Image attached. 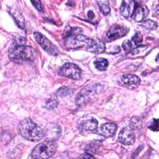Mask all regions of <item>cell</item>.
I'll use <instances>...</instances> for the list:
<instances>
[{
	"mask_svg": "<svg viewBox=\"0 0 159 159\" xmlns=\"http://www.w3.org/2000/svg\"><path fill=\"white\" fill-rule=\"evenodd\" d=\"M17 131L24 139L31 142H38L45 135L43 130L29 118H26L19 122Z\"/></svg>",
	"mask_w": 159,
	"mask_h": 159,
	"instance_id": "cell-1",
	"label": "cell"
},
{
	"mask_svg": "<svg viewBox=\"0 0 159 159\" xmlns=\"http://www.w3.org/2000/svg\"><path fill=\"white\" fill-rule=\"evenodd\" d=\"M9 58L15 63L22 64L34 61L36 58V53L30 46L13 45V47L9 49Z\"/></svg>",
	"mask_w": 159,
	"mask_h": 159,
	"instance_id": "cell-2",
	"label": "cell"
},
{
	"mask_svg": "<svg viewBox=\"0 0 159 159\" xmlns=\"http://www.w3.org/2000/svg\"><path fill=\"white\" fill-rule=\"evenodd\" d=\"M92 40V39L82 35L81 29L79 28H70L65 35V44L71 49L82 47H85L86 49Z\"/></svg>",
	"mask_w": 159,
	"mask_h": 159,
	"instance_id": "cell-3",
	"label": "cell"
},
{
	"mask_svg": "<svg viewBox=\"0 0 159 159\" xmlns=\"http://www.w3.org/2000/svg\"><path fill=\"white\" fill-rule=\"evenodd\" d=\"M102 86L99 84H93L83 88L76 98V104L78 106H82L89 102L95 96L101 93Z\"/></svg>",
	"mask_w": 159,
	"mask_h": 159,
	"instance_id": "cell-4",
	"label": "cell"
},
{
	"mask_svg": "<svg viewBox=\"0 0 159 159\" xmlns=\"http://www.w3.org/2000/svg\"><path fill=\"white\" fill-rule=\"evenodd\" d=\"M57 144L53 141H45L38 144L31 152L33 158H49L55 153Z\"/></svg>",
	"mask_w": 159,
	"mask_h": 159,
	"instance_id": "cell-5",
	"label": "cell"
},
{
	"mask_svg": "<svg viewBox=\"0 0 159 159\" xmlns=\"http://www.w3.org/2000/svg\"><path fill=\"white\" fill-rule=\"evenodd\" d=\"M58 74L62 76L78 80L81 78V70L74 63H66L59 68Z\"/></svg>",
	"mask_w": 159,
	"mask_h": 159,
	"instance_id": "cell-6",
	"label": "cell"
},
{
	"mask_svg": "<svg viewBox=\"0 0 159 159\" xmlns=\"http://www.w3.org/2000/svg\"><path fill=\"white\" fill-rule=\"evenodd\" d=\"M34 37L37 42L48 53L52 55H57L58 54V50L57 47L42 34L35 32L34 33Z\"/></svg>",
	"mask_w": 159,
	"mask_h": 159,
	"instance_id": "cell-7",
	"label": "cell"
},
{
	"mask_svg": "<svg viewBox=\"0 0 159 159\" xmlns=\"http://www.w3.org/2000/svg\"><path fill=\"white\" fill-rule=\"evenodd\" d=\"M140 79L133 74H125L120 76L117 80L119 85L129 89L137 88L140 84Z\"/></svg>",
	"mask_w": 159,
	"mask_h": 159,
	"instance_id": "cell-8",
	"label": "cell"
},
{
	"mask_svg": "<svg viewBox=\"0 0 159 159\" xmlns=\"http://www.w3.org/2000/svg\"><path fill=\"white\" fill-rule=\"evenodd\" d=\"M127 33V29L125 27L119 25H114L108 30L106 35L105 39L106 42H111L125 36Z\"/></svg>",
	"mask_w": 159,
	"mask_h": 159,
	"instance_id": "cell-9",
	"label": "cell"
},
{
	"mask_svg": "<svg viewBox=\"0 0 159 159\" xmlns=\"http://www.w3.org/2000/svg\"><path fill=\"white\" fill-rule=\"evenodd\" d=\"M118 141L125 145H132L135 142V135L133 130L130 128H123L118 135Z\"/></svg>",
	"mask_w": 159,
	"mask_h": 159,
	"instance_id": "cell-10",
	"label": "cell"
},
{
	"mask_svg": "<svg viewBox=\"0 0 159 159\" xmlns=\"http://www.w3.org/2000/svg\"><path fill=\"white\" fill-rule=\"evenodd\" d=\"M117 129V124L110 122L102 124L99 129H96L97 130L95 132L105 137H111L116 134Z\"/></svg>",
	"mask_w": 159,
	"mask_h": 159,
	"instance_id": "cell-11",
	"label": "cell"
},
{
	"mask_svg": "<svg viewBox=\"0 0 159 159\" xmlns=\"http://www.w3.org/2000/svg\"><path fill=\"white\" fill-rule=\"evenodd\" d=\"M148 13L149 11L145 5L140 6L137 5H134L132 16L135 21L140 22L143 21L146 18Z\"/></svg>",
	"mask_w": 159,
	"mask_h": 159,
	"instance_id": "cell-12",
	"label": "cell"
},
{
	"mask_svg": "<svg viewBox=\"0 0 159 159\" xmlns=\"http://www.w3.org/2000/svg\"><path fill=\"white\" fill-rule=\"evenodd\" d=\"M98 122L93 117L83 120L79 125V129L83 131H93L98 129Z\"/></svg>",
	"mask_w": 159,
	"mask_h": 159,
	"instance_id": "cell-13",
	"label": "cell"
},
{
	"mask_svg": "<svg viewBox=\"0 0 159 159\" xmlns=\"http://www.w3.org/2000/svg\"><path fill=\"white\" fill-rule=\"evenodd\" d=\"M105 48L106 45L102 40L100 39H93L90 45L86 48V50L90 52L98 54L104 52Z\"/></svg>",
	"mask_w": 159,
	"mask_h": 159,
	"instance_id": "cell-14",
	"label": "cell"
},
{
	"mask_svg": "<svg viewBox=\"0 0 159 159\" xmlns=\"http://www.w3.org/2000/svg\"><path fill=\"white\" fill-rule=\"evenodd\" d=\"M10 12L17 26L21 29H24L25 28V19L20 11L16 7H12L10 9Z\"/></svg>",
	"mask_w": 159,
	"mask_h": 159,
	"instance_id": "cell-15",
	"label": "cell"
},
{
	"mask_svg": "<svg viewBox=\"0 0 159 159\" xmlns=\"http://www.w3.org/2000/svg\"><path fill=\"white\" fill-rule=\"evenodd\" d=\"M134 3L132 1H123L120 7V13L124 17H128L130 14L132 5Z\"/></svg>",
	"mask_w": 159,
	"mask_h": 159,
	"instance_id": "cell-16",
	"label": "cell"
},
{
	"mask_svg": "<svg viewBox=\"0 0 159 159\" xmlns=\"http://www.w3.org/2000/svg\"><path fill=\"white\" fill-rule=\"evenodd\" d=\"M58 103L59 101L57 95L53 94L45 100V107L48 110H53L58 107Z\"/></svg>",
	"mask_w": 159,
	"mask_h": 159,
	"instance_id": "cell-17",
	"label": "cell"
},
{
	"mask_svg": "<svg viewBox=\"0 0 159 159\" xmlns=\"http://www.w3.org/2000/svg\"><path fill=\"white\" fill-rule=\"evenodd\" d=\"M94 65L96 69L99 71H105L109 65L108 61L104 58H98L94 61Z\"/></svg>",
	"mask_w": 159,
	"mask_h": 159,
	"instance_id": "cell-18",
	"label": "cell"
},
{
	"mask_svg": "<svg viewBox=\"0 0 159 159\" xmlns=\"http://www.w3.org/2000/svg\"><path fill=\"white\" fill-rule=\"evenodd\" d=\"M142 122L141 119L138 116H133L129 122V127L132 130H140L142 128Z\"/></svg>",
	"mask_w": 159,
	"mask_h": 159,
	"instance_id": "cell-19",
	"label": "cell"
},
{
	"mask_svg": "<svg viewBox=\"0 0 159 159\" xmlns=\"http://www.w3.org/2000/svg\"><path fill=\"white\" fill-rule=\"evenodd\" d=\"M101 12L105 16L108 15L111 12L109 2L108 1H97Z\"/></svg>",
	"mask_w": 159,
	"mask_h": 159,
	"instance_id": "cell-20",
	"label": "cell"
},
{
	"mask_svg": "<svg viewBox=\"0 0 159 159\" xmlns=\"http://www.w3.org/2000/svg\"><path fill=\"white\" fill-rule=\"evenodd\" d=\"M141 25L147 30H155L157 28L158 24L155 21H153L151 19H147V20H144L142 22Z\"/></svg>",
	"mask_w": 159,
	"mask_h": 159,
	"instance_id": "cell-21",
	"label": "cell"
},
{
	"mask_svg": "<svg viewBox=\"0 0 159 159\" xmlns=\"http://www.w3.org/2000/svg\"><path fill=\"white\" fill-rule=\"evenodd\" d=\"M148 48V47L147 45H137L136 47H135L134 48H133L130 51V53L132 55H137V54L142 53L143 52L146 50Z\"/></svg>",
	"mask_w": 159,
	"mask_h": 159,
	"instance_id": "cell-22",
	"label": "cell"
},
{
	"mask_svg": "<svg viewBox=\"0 0 159 159\" xmlns=\"http://www.w3.org/2000/svg\"><path fill=\"white\" fill-rule=\"evenodd\" d=\"M25 39L19 35H16L14 38V44L13 45H24L25 43Z\"/></svg>",
	"mask_w": 159,
	"mask_h": 159,
	"instance_id": "cell-23",
	"label": "cell"
},
{
	"mask_svg": "<svg viewBox=\"0 0 159 159\" xmlns=\"http://www.w3.org/2000/svg\"><path fill=\"white\" fill-rule=\"evenodd\" d=\"M132 40L135 45H138L142 42L143 36L140 32H136L134 36L132 37Z\"/></svg>",
	"mask_w": 159,
	"mask_h": 159,
	"instance_id": "cell-24",
	"label": "cell"
},
{
	"mask_svg": "<svg viewBox=\"0 0 159 159\" xmlns=\"http://www.w3.org/2000/svg\"><path fill=\"white\" fill-rule=\"evenodd\" d=\"M71 89L66 87V86H63L60 88L58 91H57V94L60 96H65L67 95H69L71 94Z\"/></svg>",
	"mask_w": 159,
	"mask_h": 159,
	"instance_id": "cell-25",
	"label": "cell"
},
{
	"mask_svg": "<svg viewBox=\"0 0 159 159\" xmlns=\"http://www.w3.org/2000/svg\"><path fill=\"white\" fill-rule=\"evenodd\" d=\"M148 127L153 130V131H158V119H153L152 122L148 125Z\"/></svg>",
	"mask_w": 159,
	"mask_h": 159,
	"instance_id": "cell-26",
	"label": "cell"
},
{
	"mask_svg": "<svg viewBox=\"0 0 159 159\" xmlns=\"http://www.w3.org/2000/svg\"><path fill=\"white\" fill-rule=\"evenodd\" d=\"M132 47V42L129 40H125L122 42V48L125 52L130 51Z\"/></svg>",
	"mask_w": 159,
	"mask_h": 159,
	"instance_id": "cell-27",
	"label": "cell"
},
{
	"mask_svg": "<svg viewBox=\"0 0 159 159\" xmlns=\"http://www.w3.org/2000/svg\"><path fill=\"white\" fill-rule=\"evenodd\" d=\"M31 2L38 11L42 12L43 11V6L40 1H31Z\"/></svg>",
	"mask_w": 159,
	"mask_h": 159,
	"instance_id": "cell-28",
	"label": "cell"
},
{
	"mask_svg": "<svg viewBox=\"0 0 159 159\" xmlns=\"http://www.w3.org/2000/svg\"><path fill=\"white\" fill-rule=\"evenodd\" d=\"M79 157L80 158H94V156H93V155H91V154H89V153H84L83 155L80 156Z\"/></svg>",
	"mask_w": 159,
	"mask_h": 159,
	"instance_id": "cell-29",
	"label": "cell"
},
{
	"mask_svg": "<svg viewBox=\"0 0 159 159\" xmlns=\"http://www.w3.org/2000/svg\"><path fill=\"white\" fill-rule=\"evenodd\" d=\"M88 16L89 19H92L94 17V13L91 11H89L88 12Z\"/></svg>",
	"mask_w": 159,
	"mask_h": 159,
	"instance_id": "cell-30",
	"label": "cell"
}]
</instances>
